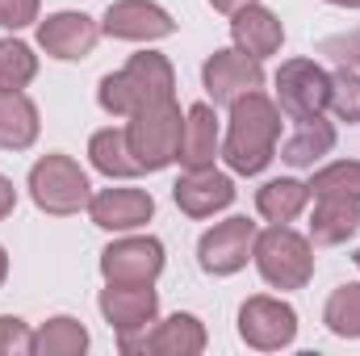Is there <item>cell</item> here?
I'll return each mask as SVG.
<instances>
[{"label":"cell","instance_id":"f1b7e54d","mask_svg":"<svg viewBox=\"0 0 360 356\" xmlns=\"http://www.w3.org/2000/svg\"><path fill=\"white\" fill-rule=\"evenodd\" d=\"M25 352H34L30 327L13 314H0V356H25Z\"/></svg>","mask_w":360,"mask_h":356},{"label":"cell","instance_id":"8fae6325","mask_svg":"<svg viewBox=\"0 0 360 356\" xmlns=\"http://www.w3.org/2000/svg\"><path fill=\"white\" fill-rule=\"evenodd\" d=\"M101 30L109 38H126V42H155V38L176 34V21L151 0H117L105 8Z\"/></svg>","mask_w":360,"mask_h":356},{"label":"cell","instance_id":"d6986e66","mask_svg":"<svg viewBox=\"0 0 360 356\" xmlns=\"http://www.w3.org/2000/svg\"><path fill=\"white\" fill-rule=\"evenodd\" d=\"M214 155H218V117L210 105H193L184 117L176 160L188 172H197V168H214Z\"/></svg>","mask_w":360,"mask_h":356},{"label":"cell","instance_id":"cb8c5ba5","mask_svg":"<svg viewBox=\"0 0 360 356\" xmlns=\"http://www.w3.org/2000/svg\"><path fill=\"white\" fill-rule=\"evenodd\" d=\"M84 348H89V331L68 314H59L34 331V352L38 356H80Z\"/></svg>","mask_w":360,"mask_h":356},{"label":"cell","instance_id":"4dcf8cb0","mask_svg":"<svg viewBox=\"0 0 360 356\" xmlns=\"http://www.w3.org/2000/svg\"><path fill=\"white\" fill-rule=\"evenodd\" d=\"M38 21V0H0V25L4 30H21Z\"/></svg>","mask_w":360,"mask_h":356},{"label":"cell","instance_id":"484cf974","mask_svg":"<svg viewBox=\"0 0 360 356\" xmlns=\"http://www.w3.org/2000/svg\"><path fill=\"white\" fill-rule=\"evenodd\" d=\"M323 323H327L335 336H344V340H360V285H340V289L327 298Z\"/></svg>","mask_w":360,"mask_h":356},{"label":"cell","instance_id":"ba28073f","mask_svg":"<svg viewBox=\"0 0 360 356\" xmlns=\"http://www.w3.org/2000/svg\"><path fill=\"white\" fill-rule=\"evenodd\" d=\"M256 235H260V231H256V222H248V218H226V222H218V227L205 231L201 243H197L201 268L214 272V276L239 272V268L248 265V256L256 252Z\"/></svg>","mask_w":360,"mask_h":356},{"label":"cell","instance_id":"603a6c76","mask_svg":"<svg viewBox=\"0 0 360 356\" xmlns=\"http://www.w3.org/2000/svg\"><path fill=\"white\" fill-rule=\"evenodd\" d=\"M92 168L105 172V177H139V160L130 155V143H126V130H96L89 143Z\"/></svg>","mask_w":360,"mask_h":356},{"label":"cell","instance_id":"30bf717a","mask_svg":"<svg viewBox=\"0 0 360 356\" xmlns=\"http://www.w3.org/2000/svg\"><path fill=\"white\" fill-rule=\"evenodd\" d=\"M201 80H205V92L214 96V105H231L243 92H256L264 84V68L260 59L243 51H214L201 68Z\"/></svg>","mask_w":360,"mask_h":356},{"label":"cell","instance_id":"1f68e13d","mask_svg":"<svg viewBox=\"0 0 360 356\" xmlns=\"http://www.w3.org/2000/svg\"><path fill=\"white\" fill-rule=\"evenodd\" d=\"M13 205H17V189H13V180L8 177H0V218H8Z\"/></svg>","mask_w":360,"mask_h":356},{"label":"cell","instance_id":"836d02e7","mask_svg":"<svg viewBox=\"0 0 360 356\" xmlns=\"http://www.w3.org/2000/svg\"><path fill=\"white\" fill-rule=\"evenodd\" d=\"M4 276H8V256H4V248H0V285H4Z\"/></svg>","mask_w":360,"mask_h":356},{"label":"cell","instance_id":"7a4b0ae2","mask_svg":"<svg viewBox=\"0 0 360 356\" xmlns=\"http://www.w3.org/2000/svg\"><path fill=\"white\" fill-rule=\"evenodd\" d=\"M172 89H176L172 63H168L164 55L143 51V55H134L122 72L105 76L96 96H101V109H105V113L130 117V113H139V109L151 105V101H172V96H176Z\"/></svg>","mask_w":360,"mask_h":356},{"label":"cell","instance_id":"d590c367","mask_svg":"<svg viewBox=\"0 0 360 356\" xmlns=\"http://www.w3.org/2000/svg\"><path fill=\"white\" fill-rule=\"evenodd\" d=\"M356 268H360V252H356Z\"/></svg>","mask_w":360,"mask_h":356},{"label":"cell","instance_id":"4fadbf2b","mask_svg":"<svg viewBox=\"0 0 360 356\" xmlns=\"http://www.w3.org/2000/svg\"><path fill=\"white\" fill-rule=\"evenodd\" d=\"M101 38V25L84 17V13H55L38 25V42L46 55L63 59V63H76V59H89L92 46Z\"/></svg>","mask_w":360,"mask_h":356},{"label":"cell","instance_id":"277c9868","mask_svg":"<svg viewBox=\"0 0 360 356\" xmlns=\"http://www.w3.org/2000/svg\"><path fill=\"white\" fill-rule=\"evenodd\" d=\"M252 256H256V268H260V276L272 289H302L314 276L310 243L297 231H289L285 222H272L264 235H256V252Z\"/></svg>","mask_w":360,"mask_h":356},{"label":"cell","instance_id":"7c38bea8","mask_svg":"<svg viewBox=\"0 0 360 356\" xmlns=\"http://www.w3.org/2000/svg\"><path fill=\"white\" fill-rule=\"evenodd\" d=\"M155 310H160V293L151 285H113L101 289V314L109 319V327L117 336H134V331H147V323H155Z\"/></svg>","mask_w":360,"mask_h":356},{"label":"cell","instance_id":"9c48e42d","mask_svg":"<svg viewBox=\"0 0 360 356\" xmlns=\"http://www.w3.org/2000/svg\"><path fill=\"white\" fill-rule=\"evenodd\" d=\"M239 336L260 352L289 348L297 336V314H293V306H285L276 298H248L239 310Z\"/></svg>","mask_w":360,"mask_h":356},{"label":"cell","instance_id":"4316f807","mask_svg":"<svg viewBox=\"0 0 360 356\" xmlns=\"http://www.w3.org/2000/svg\"><path fill=\"white\" fill-rule=\"evenodd\" d=\"M327 105L335 109L340 122H348V126L360 122V76H356V68H344V63H340V72L331 76V96H327Z\"/></svg>","mask_w":360,"mask_h":356},{"label":"cell","instance_id":"3957f363","mask_svg":"<svg viewBox=\"0 0 360 356\" xmlns=\"http://www.w3.org/2000/svg\"><path fill=\"white\" fill-rule=\"evenodd\" d=\"M180 134H184V122H180L176 96L143 105L139 113H130V126H126L130 155L139 160L143 172H160V168H168L176 160Z\"/></svg>","mask_w":360,"mask_h":356},{"label":"cell","instance_id":"5b68a950","mask_svg":"<svg viewBox=\"0 0 360 356\" xmlns=\"http://www.w3.org/2000/svg\"><path fill=\"white\" fill-rule=\"evenodd\" d=\"M30 193H34L38 210L55 214V218L80 214L92 197L89 177H84V168L72 155H42L30 168Z\"/></svg>","mask_w":360,"mask_h":356},{"label":"cell","instance_id":"d6a6232c","mask_svg":"<svg viewBox=\"0 0 360 356\" xmlns=\"http://www.w3.org/2000/svg\"><path fill=\"white\" fill-rule=\"evenodd\" d=\"M210 4H214L218 13H231V17H235L239 8H248V4H256V0H210Z\"/></svg>","mask_w":360,"mask_h":356},{"label":"cell","instance_id":"7402d4cb","mask_svg":"<svg viewBox=\"0 0 360 356\" xmlns=\"http://www.w3.org/2000/svg\"><path fill=\"white\" fill-rule=\"evenodd\" d=\"M310 201V184L302 180H269L260 193H256V210L269 218V222H293Z\"/></svg>","mask_w":360,"mask_h":356},{"label":"cell","instance_id":"83f0119b","mask_svg":"<svg viewBox=\"0 0 360 356\" xmlns=\"http://www.w3.org/2000/svg\"><path fill=\"white\" fill-rule=\"evenodd\" d=\"M310 193H314V197H319V193H352V197H360V160H340V164L314 172Z\"/></svg>","mask_w":360,"mask_h":356},{"label":"cell","instance_id":"ffe728a7","mask_svg":"<svg viewBox=\"0 0 360 356\" xmlns=\"http://www.w3.org/2000/svg\"><path fill=\"white\" fill-rule=\"evenodd\" d=\"M331 147H335V126L310 113V117H293V134L285 139L281 160L289 168H314V160H323Z\"/></svg>","mask_w":360,"mask_h":356},{"label":"cell","instance_id":"8992f818","mask_svg":"<svg viewBox=\"0 0 360 356\" xmlns=\"http://www.w3.org/2000/svg\"><path fill=\"white\" fill-rule=\"evenodd\" d=\"M331 96V76L314 59H289L276 72V101L289 117H310L323 113Z\"/></svg>","mask_w":360,"mask_h":356},{"label":"cell","instance_id":"f546056e","mask_svg":"<svg viewBox=\"0 0 360 356\" xmlns=\"http://www.w3.org/2000/svg\"><path fill=\"white\" fill-rule=\"evenodd\" d=\"M323 55H331L335 63H344V68H360V30H348V34H331V38H323V46H319Z\"/></svg>","mask_w":360,"mask_h":356},{"label":"cell","instance_id":"ac0fdd59","mask_svg":"<svg viewBox=\"0 0 360 356\" xmlns=\"http://www.w3.org/2000/svg\"><path fill=\"white\" fill-rule=\"evenodd\" d=\"M231 34H235V46L243 55H252V59H269L285 42V25L272 17L269 8H260V4L239 8L235 21H231Z\"/></svg>","mask_w":360,"mask_h":356},{"label":"cell","instance_id":"d4e9b609","mask_svg":"<svg viewBox=\"0 0 360 356\" xmlns=\"http://www.w3.org/2000/svg\"><path fill=\"white\" fill-rule=\"evenodd\" d=\"M34 76H38V55L25 42L4 38L0 42V92H21Z\"/></svg>","mask_w":360,"mask_h":356},{"label":"cell","instance_id":"52a82bcc","mask_svg":"<svg viewBox=\"0 0 360 356\" xmlns=\"http://www.w3.org/2000/svg\"><path fill=\"white\" fill-rule=\"evenodd\" d=\"M101 272L113 285H151L164 272V243L151 235L117 239L101 252Z\"/></svg>","mask_w":360,"mask_h":356},{"label":"cell","instance_id":"9a60e30c","mask_svg":"<svg viewBox=\"0 0 360 356\" xmlns=\"http://www.w3.org/2000/svg\"><path fill=\"white\" fill-rule=\"evenodd\" d=\"M205 348V327L193 314L164 319L151 336H122V352H160V356H197Z\"/></svg>","mask_w":360,"mask_h":356},{"label":"cell","instance_id":"e575fe53","mask_svg":"<svg viewBox=\"0 0 360 356\" xmlns=\"http://www.w3.org/2000/svg\"><path fill=\"white\" fill-rule=\"evenodd\" d=\"M327 4H344V8H360V0H327Z\"/></svg>","mask_w":360,"mask_h":356},{"label":"cell","instance_id":"e0dca14e","mask_svg":"<svg viewBox=\"0 0 360 356\" xmlns=\"http://www.w3.org/2000/svg\"><path fill=\"white\" fill-rule=\"evenodd\" d=\"M360 227V197L352 193H319L314 218H310V239L319 248L344 243L348 235H356Z\"/></svg>","mask_w":360,"mask_h":356},{"label":"cell","instance_id":"44dd1931","mask_svg":"<svg viewBox=\"0 0 360 356\" xmlns=\"http://www.w3.org/2000/svg\"><path fill=\"white\" fill-rule=\"evenodd\" d=\"M38 139V105L25 92H0V147L25 151Z\"/></svg>","mask_w":360,"mask_h":356},{"label":"cell","instance_id":"6da1fadb","mask_svg":"<svg viewBox=\"0 0 360 356\" xmlns=\"http://www.w3.org/2000/svg\"><path fill=\"white\" fill-rule=\"evenodd\" d=\"M276 139H281V109L260 89L231 101V134L222 143V155L239 177H256L269 168L276 155Z\"/></svg>","mask_w":360,"mask_h":356},{"label":"cell","instance_id":"5bb4252c","mask_svg":"<svg viewBox=\"0 0 360 356\" xmlns=\"http://www.w3.org/2000/svg\"><path fill=\"white\" fill-rule=\"evenodd\" d=\"M89 214L101 231H134L155 214L147 189H101L89 197Z\"/></svg>","mask_w":360,"mask_h":356},{"label":"cell","instance_id":"2e32d148","mask_svg":"<svg viewBox=\"0 0 360 356\" xmlns=\"http://www.w3.org/2000/svg\"><path fill=\"white\" fill-rule=\"evenodd\" d=\"M172 197L188 218H210L214 210H226L235 201V184H231V177H222L214 168H197V172H188L172 184Z\"/></svg>","mask_w":360,"mask_h":356}]
</instances>
